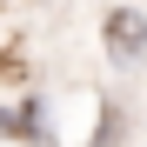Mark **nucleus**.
<instances>
[{
  "label": "nucleus",
  "instance_id": "nucleus-1",
  "mask_svg": "<svg viewBox=\"0 0 147 147\" xmlns=\"http://www.w3.org/2000/svg\"><path fill=\"white\" fill-rule=\"evenodd\" d=\"M100 47H107V60H114L120 74L147 67V13L127 7V0H114V7L100 13Z\"/></svg>",
  "mask_w": 147,
  "mask_h": 147
},
{
  "label": "nucleus",
  "instance_id": "nucleus-2",
  "mask_svg": "<svg viewBox=\"0 0 147 147\" xmlns=\"http://www.w3.org/2000/svg\"><path fill=\"white\" fill-rule=\"evenodd\" d=\"M13 140H20V147H60V134H54V100H47V94H20V100H13Z\"/></svg>",
  "mask_w": 147,
  "mask_h": 147
},
{
  "label": "nucleus",
  "instance_id": "nucleus-3",
  "mask_svg": "<svg viewBox=\"0 0 147 147\" xmlns=\"http://www.w3.org/2000/svg\"><path fill=\"white\" fill-rule=\"evenodd\" d=\"M0 140H13V100H0Z\"/></svg>",
  "mask_w": 147,
  "mask_h": 147
}]
</instances>
